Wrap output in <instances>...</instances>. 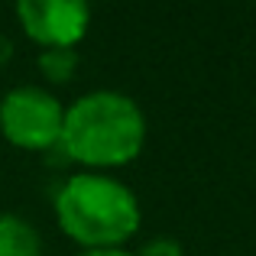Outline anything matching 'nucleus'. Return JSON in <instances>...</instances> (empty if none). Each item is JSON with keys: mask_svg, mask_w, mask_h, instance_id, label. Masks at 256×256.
Wrapping results in <instances>:
<instances>
[{"mask_svg": "<svg viewBox=\"0 0 256 256\" xmlns=\"http://www.w3.org/2000/svg\"><path fill=\"white\" fill-rule=\"evenodd\" d=\"M146 114L130 94L98 88L65 104L58 150L82 172H114L136 162L146 146Z\"/></svg>", "mask_w": 256, "mask_h": 256, "instance_id": "1", "label": "nucleus"}, {"mask_svg": "<svg viewBox=\"0 0 256 256\" xmlns=\"http://www.w3.org/2000/svg\"><path fill=\"white\" fill-rule=\"evenodd\" d=\"M56 224L82 250L126 246L143 227V208L126 182L110 172H72L56 192Z\"/></svg>", "mask_w": 256, "mask_h": 256, "instance_id": "2", "label": "nucleus"}, {"mask_svg": "<svg viewBox=\"0 0 256 256\" xmlns=\"http://www.w3.org/2000/svg\"><path fill=\"white\" fill-rule=\"evenodd\" d=\"M65 104L42 84H16L0 98V136L23 152L58 150Z\"/></svg>", "mask_w": 256, "mask_h": 256, "instance_id": "3", "label": "nucleus"}, {"mask_svg": "<svg viewBox=\"0 0 256 256\" xmlns=\"http://www.w3.org/2000/svg\"><path fill=\"white\" fill-rule=\"evenodd\" d=\"M16 23L32 46L42 49H78L91 30V6L82 0H20Z\"/></svg>", "mask_w": 256, "mask_h": 256, "instance_id": "4", "label": "nucleus"}, {"mask_svg": "<svg viewBox=\"0 0 256 256\" xmlns=\"http://www.w3.org/2000/svg\"><path fill=\"white\" fill-rule=\"evenodd\" d=\"M0 256H42L39 230L20 214H0Z\"/></svg>", "mask_w": 256, "mask_h": 256, "instance_id": "5", "label": "nucleus"}, {"mask_svg": "<svg viewBox=\"0 0 256 256\" xmlns=\"http://www.w3.org/2000/svg\"><path fill=\"white\" fill-rule=\"evenodd\" d=\"M36 68L49 84H65L78 72V49H42L36 56Z\"/></svg>", "mask_w": 256, "mask_h": 256, "instance_id": "6", "label": "nucleus"}, {"mask_svg": "<svg viewBox=\"0 0 256 256\" xmlns=\"http://www.w3.org/2000/svg\"><path fill=\"white\" fill-rule=\"evenodd\" d=\"M136 256H185V250L172 237H156V240H146Z\"/></svg>", "mask_w": 256, "mask_h": 256, "instance_id": "7", "label": "nucleus"}, {"mask_svg": "<svg viewBox=\"0 0 256 256\" xmlns=\"http://www.w3.org/2000/svg\"><path fill=\"white\" fill-rule=\"evenodd\" d=\"M78 256H136V253H130L126 246H117V250H82Z\"/></svg>", "mask_w": 256, "mask_h": 256, "instance_id": "8", "label": "nucleus"}]
</instances>
